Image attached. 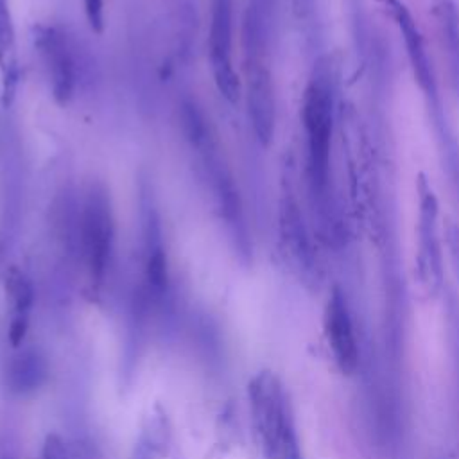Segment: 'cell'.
<instances>
[{
  "instance_id": "1",
  "label": "cell",
  "mask_w": 459,
  "mask_h": 459,
  "mask_svg": "<svg viewBox=\"0 0 459 459\" xmlns=\"http://www.w3.org/2000/svg\"><path fill=\"white\" fill-rule=\"evenodd\" d=\"M247 396L264 459H303L292 407L281 380L264 369L249 380Z\"/></svg>"
},
{
  "instance_id": "2",
  "label": "cell",
  "mask_w": 459,
  "mask_h": 459,
  "mask_svg": "<svg viewBox=\"0 0 459 459\" xmlns=\"http://www.w3.org/2000/svg\"><path fill=\"white\" fill-rule=\"evenodd\" d=\"M307 134V179L312 199L325 217L330 213V147L333 126L332 90L325 75L317 74L307 86L301 108Z\"/></svg>"
},
{
  "instance_id": "3",
  "label": "cell",
  "mask_w": 459,
  "mask_h": 459,
  "mask_svg": "<svg viewBox=\"0 0 459 459\" xmlns=\"http://www.w3.org/2000/svg\"><path fill=\"white\" fill-rule=\"evenodd\" d=\"M246 81H247V113L253 131L262 145H267L274 133V90L269 66L264 59L262 27L246 23Z\"/></svg>"
},
{
  "instance_id": "4",
  "label": "cell",
  "mask_w": 459,
  "mask_h": 459,
  "mask_svg": "<svg viewBox=\"0 0 459 459\" xmlns=\"http://www.w3.org/2000/svg\"><path fill=\"white\" fill-rule=\"evenodd\" d=\"M323 330L337 369L346 377L355 375L362 364V350L346 294L341 287H333L326 299Z\"/></svg>"
},
{
  "instance_id": "5",
  "label": "cell",
  "mask_w": 459,
  "mask_h": 459,
  "mask_svg": "<svg viewBox=\"0 0 459 459\" xmlns=\"http://www.w3.org/2000/svg\"><path fill=\"white\" fill-rule=\"evenodd\" d=\"M418 274L423 289L436 296L443 287V258L437 237V199L423 176L418 179Z\"/></svg>"
},
{
  "instance_id": "6",
  "label": "cell",
  "mask_w": 459,
  "mask_h": 459,
  "mask_svg": "<svg viewBox=\"0 0 459 459\" xmlns=\"http://www.w3.org/2000/svg\"><path fill=\"white\" fill-rule=\"evenodd\" d=\"M81 240L82 255L90 274L95 281L104 278L111 244H113V222L111 210L106 194L99 188H93L84 203L82 221H81Z\"/></svg>"
},
{
  "instance_id": "7",
  "label": "cell",
  "mask_w": 459,
  "mask_h": 459,
  "mask_svg": "<svg viewBox=\"0 0 459 459\" xmlns=\"http://www.w3.org/2000/svg\"><path fill=\"white\" fill-rule=\"evenodd\" d=\"M210 65L219 93L228 102H237L240 95V81L231 61V0H213Z\"/></svg>"
},
{
  "instance_id": "8",
  "label": "cell",
  "mask_w": 459,
  "mask_h": 459,
  "mask_svg": "<svg viewBox=\"0 0 459 459\" xmlns=\"http://www.w3.org/2000/svg\"><path fill=\"white\" fill-rule=\"evenodd\" d=\"M36 45L43 56L52 95L59 104H65L74 91L75 72L70 48L65 36L54 27H41L36 38Z\"/></svg>"
},
{
  "instance_id": "9",
  "label": "cell",
  "mask_w": 459,
  "mask_h": 459,
  "mask_svg": "<svg viewBox=\"0 0 459 459\" xmlns=\"http://www.w3.org/2000/svg\"><path fill=\"white\" fill-rule=\"evenodd\" d=\"M384 4L391 11V14L402 32V38H403V43L407 48V56H409V61H411V66H412V72H414V77H416L420 88L430 100H434L436 99L434 72H432L429 56H427V50L423 45V38L420 34V29H418L411 11L400 0H384Z\"/></svg>"
},
{
  "instance_id": "10",
  "label": "cell",
  "mask_w": 459,
  "mask_h": 459,
  "mask_svg": "<svg viewBox=\"0 0 459 459\" xmlns=\"http://www.w3.org/2000/svg\"><path fill=\"white\" fill-rule=\"evenodd\" d=\"M48 375V366L45 357L34 350H23L22 353L14 355L5 369V384L9 391L16 394H25L36 391Z\"/></svg>"
},
{
  "instance_id": "11",
  "label": "cell",
  "mask_w": 459,
  "mask_h": 459,
  "mask_svg": "<svg viewBox=\"0 0 459 459\" xmlns=\"http://www.w3.org/2000/svg\"><path fill=\"white\" fill-rule=\"evenodd\" d=\"M0 72L4 81V100H7V95H13L16 84L14 29L7 0H0Z\"/></svg>"
},
{
  "instance_id": "12",
  "label": "cell",
  "mask_w": 459,
  "mask_h": 459,
  "mask_svg": "<svg viewBox=\"0 0 459 459\" xmlns=\"http://www.w3.org/2000/svg\"><path fill=\"white\" fill-rule=\"evenodd\" d=\"M437 13H439V27L446 45L452 74L459 82V14L455 5L450 4L448 0H443L437 5Z\"/></svg>"
},
{
  "instance_id": "13",
  "label": "cell",
  "mask_w": 459,
  "mask_h": 459,
  "mask_svg": "<svg viewBox=\"0 0 459 459\" xmlns=\"http://www.w3.org/2000/svg\"><path fill=\"white\" fill-rule=\"evenodd\" d=\"M5 292L13 303L14 314L29 312L34 301V289L30 280L16 267H11L5 274Z\"/></svg>"
},
{
  "instance_id": "14",
  "label": "cell",
  "mask_w": 459,
  "mask_h": 459,
  "mask_svg": "<svg viewBox=\"0 0 459 459\" xmlns=\"http://www.w3.org/2000/svg\"><path fill=\"white\" fill-rule=\"evenodd\" d=\"M145 276L151 290L154 294H163L169 283V273H167V258L165 251L158 238H151L149 242V253L145 262Z\"/></svg>"
},
{
  "instance_id": "15",
  "label": "cell",
  "mask_w": 459,
  "mask_h": 459,
  "mask_svg": "<svg viewBox=\"0 0 459 459\" xmlns=\"http://www.w3.org/2000/svg\"><path fill=\"white\" fill-rule=\"evenodd\" d=\"M450 341H452V353H454V369H455V384H457V394H459V305L450 303Z\"/></svg>"
},
{
  "instance_id": "16",
  "label": "cell",
  "mask_w": 459,
  "mask_h": 459,
  "mask_svg": "<svg viewBox=\"0 0 459 459\" xmlns=\"http://www.w3.org/2000/svg\"><path fill=\"white\" fill-rule=\"evenodd\" d=\"M445 240H446V247H448V256H450V264H452V269H454V274L455 278L459 280V226L450 222L446 226V231H445Z\"/></svg>"
},
{
  "instance_id": "17",
  "label": "cell",
  "mask_w": 459,
  "mask_h": 459,
  "mask_svg": "<svg viewBox=\"0 0 459 459\" xmlns=\"http://www.w3.org/2000/svg\"><path fill=\"white\" fill-rule=\"evenodd\" d=\"M43 459H68V452H66V445L63 441V437L56 432L47 434L45 441H43Z\"/></svg>"
},
{
  "instance_id": "18",
  "label": "cell",
  "mask_w": 459,
  "mask_h": 459,
  "mask_svg": "<svg viewBox=\"0 0 459 459\" xmlns=\"http://www.w3.org/2000/svg\"><path fill=\"white\" fill-rule=\"evenodd\" d=\"M84 13L90 27L95 32H102L104 29V2L102 0H82Z\"/></svg>"
},
{
  "instance_id": "19",
  "label": "cell",
  "mask_w": 459,
  "mask_h": 459,
  "mask_svg": "<svg viewBox=\"0 0 459 459\" xmlns=\"http://www.w3.org/2000/svg\"><path fill=\"white\" fill-rule=\"evenodd\" d=\"M27 328H29V316L27 314H14V317L11 319L9 325V342L18 348L25 335H27Z\"/></svg>"
}]
</instances>
